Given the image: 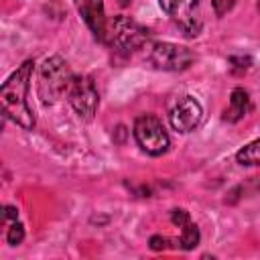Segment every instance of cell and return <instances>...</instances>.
<instances>
[{"instance_id": "obj_1", "label": "cell", "mask_w": 260, "mask_h": 260, "mask_svg": "<svg viewBox=\"0 0 260 260\" xmlns=\"http://www.w3.org/2000/svg\"><path fill=\"white\" fill-rule=\"evenodd\" d=\"M32 59L24 61L16 71L8 75V79L0 87V102H2V114L22 130L35 128V116L26 102L28 81L32 75Z\"/></svg>"}, {"instance_id": "obj_2", "label": "cell", "mask_w": 260, "mask_h": 260, "mask_svg": "<svg viewBox=\"0 0 260 260\" xmlns=\"http://www.w3.org/2000/svg\"><path fill=\"white\" fill-rule=\"evenodd\" d=\"M71 81H73V75H71L67 63L59 55L47 57L39 69L37 93L45 106H53L63 93L69 91Z\"/></svg>"}, {"instance_id": "obj_3", "label": "cell", "mask_w": 260, "mask_h": 260, "mask_svg": "<svg viewBox=\"0 0 260 260\" xmlns=\"http://www.w3.org/2000/svg\"><path fill=\"white\" fill-rule=\"evenodd\" d=\"M148 37H150V30L128 16L120 14L108 20L106 43H110L120 53H132L136 49H142L148 43Z\"/></svg>"}, {"instance_id": "obj_4", "label": "cell", "mask_w": 260, "mask_h": 260, "mask_svg": "<svg viewBox=\"0 0 260 260\" xmlns=\"http://www.w3.org/2000/svg\"><path fill=\"white\" fill-rule=\"evenodd\" d=\"M132 134L136 144L150 156H160L169 150V134L162 122L152 114H142L134 120Z\"/></svg>"}, {"instance_id": "obj_5", "label": "cell", "mask_w": 260, "mask_h": 260, "mask_svg": "<svg viewBox=\"0 0 260 260\" xmlns=\"http://www.w3.org/2000/svg\"><path fill=\"white\" fill-rule=\"evenodd\" d=\"M146 57L156 69H162V71H183L195 59V55L189 47H183L177 43H167V41L150 43Z\"/></svg>"}, {"instance_id": "obj_6", "label": "cell", "mask_w": 260, "mask_h": 260, "mask_svg": "<svg viewBox=\"0 0 260 260\" xmlns=\"http://www.w3.org/2000/svg\"><path fill=\"white\" fill-rule=\"evenodd\" d=\"M67 98H69V104L77 112L79 118H83V120L93 118L98 104H100V95H98V87H95L91 77H87V75L73 77L69 91H67Z\"/></svg>"}, {"instance_id": "obj_7", "label": "cell", "mask_w": 260, "mask_h": 260, "mask_svg": "<svg viewBox=\"0 0 260 260\" xmlns=\"http://www.w3.org/2000/svg\"><path fill=\"white\" fill-rule=\"evenodd\" d=\"M201 104L193 98V95H185V98H179L175 102V106L171 108L169 112V122L173 126V130L177 132H191L197 128V124L201 122Z\"/></svg>"}, {"instance_id": "obj_8", "label": "cell", "mask_w": 260, "mask_h": 260, "mask_svg": "<svg viewBox=\"0 0 260 260\" xmlns=\"http://www.w3.org/2000/svg\"><path fill=\"white\" fill-rule=\"evenodd\" d=\"M158 4L187 37H195L199 32V20L193 16V8L199 4V0H158Z\"/></svg>"}, {"instance_id": "obj_9", "label": "cell", "mask_w": 260, "mask_h": 260, "mask_svg": "<svg viewBox=\"0 0 260 260\" xmlns=\"http://www.w3.org/2000/svg\"><path fill=\"white\" fill-rule=\"evenodd\" d=\"M77 12L81 14L83 22L87 24V28L93 32V37L102 43H106V35H108V18L104 12V2L102 0H73Z\"/></svg>"}, {"instance_id": "obj_10", "label": "cell", "mask_w": 260, "mask_h": 260, "mask_svg": "<svg viewBox=\"0 0 260 260\" xmlns=\"http://www.w3.org/2000/svg\"><path fill=\"white\" fill-rule=\"evenodd\" d=\"M171 221L175 225L181 228V236H179V246L183 250H193L197 244H199V230L197 225L191 221L189 213L181 207H175L171 209Z\"/></svg>"}, {"instance_id": "obj_11", "label": "cell", "mask_w": 260, "mask_h": 260, "mask_svg": "<svg viewBox=\"0 0 260 260\" xmlns=\"http://www.w3.org/2000/svg\"><path fill=\"white\" fill-rule=\"evenodd\" d=\"M250 108H252V102H250L248 91L244 87H236L232 91V95H230V104H228V108L223 112V120L238 122L250 112Z\"/></svg>"}, {"instance_id": "obj_12", "label": "cell", "mask_w": 260, "mask_h": 260, "mask_svg": "<svg viewBox=\"0 0 260 260\" xmlns=\"http://www.w3.org/2000/svg\"><path fill=\"white\" fill-rule=\"evenodd\" d=\"M236 160L244 167H254V165H260V138L258 140H252L250 144H246L244 148L238 150L236 154Z\"/></svg>"}, {"instance_id": "obj_13", "label": "cell", "mask_w": 260, "mask_h": 260, "mask_svg": "<svg viewBox=\"0 0 260 260\" xmlns=\"http://www.w3.org/2000/svg\"><path fill=\"white\" fill-rule=\"evenodd\" d=\"M24 240V225L16 219L12 223H8V230H6V242L10 246H18L20 242Z\"/></svg>"}, {"instance_id": "obj_14", "label": "cell", "mask_w": 260, "mask_h": 260, "mask_svg": "<svg viewBox=\"0 0 260 260\" xmlns=\"http://www.w3.org/2000/svg\"><path fill=\"white\" fill-rule=\"evenodd\" d=\"M211 2H213L215 14H217V16H225V14L232 10V6H234L236 0H211Z\"/></svg>"}, {"instance_id": "obj_15", "label": "cell", "mask_w": 260, "mask_h": 260, "mask_svg": "<svg viewBox=\"0 0 260 260\" xmlns=\"http://www.w3.org/2000/svg\"><path fill=\"white\" fill-rule=\"evenodd\" d=\"M16 219H18V211H16V207L6 205L4 211H2V221L8 225V223H12V221H16Z\"/></svg>"}, {"instance_id": "obj_16", "label": "cell", "mask_w": 260, "mask_h": 260, "mask_svg": "<svg viewBox=\"0 0 260 260\" xmlns=\"http://www.w3.org/2000/svg\"><path fill=\"white\" fill-rule=\"evenodd\" d=\"M167 244H171L169 238H162V236H152L150 238V248L152 250H162V248H167Z\"/></svg>"}, {"instance_id": "obj_17", "label": "cell", "mask_w": 260, "mask_h": 260, "mask_svg": "<svg viewBox=\"0 0 260 260\" xmlns=\"http://www.w3.org/2000/svg\"><path fill=\"white\" fill-rule=\"evenodd\" d=\"M130 2H132V0H120V4H122V6H128Z\"/></svg>"}, {"instance_id": "obj_18", "label": "cell", "mask_w": 260, "mask_h": 260, "mask_svg": "<svg viewBox=\"0 0 260 260\" xmlns=\"http://www.w3.org/2000/svg\"><path fill=\"white\" fill-rule=\"evenodd\" d=\"M258 8H260V0H258Z\"/></svg>"}]
</instances>
